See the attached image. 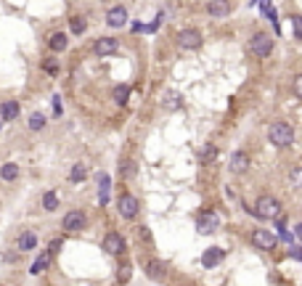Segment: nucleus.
I'll return each mask as SVG.
<instances>
[{
  "label": "nucleus",
  "instance_id": "473e14b6",
  "mask_svg": "<svg viewBox=\"0 0 302 286\" xmlns=\"http://www.w3.org/2000/svg\"><path fill=\"white\" fill-rule=\"evenodd\" d=\"M138 238H141V241H149V244H151V231L146 228V225H141V228H138Z\"/></svg>",
  "mask_w": 302,
  "mask_h": 286
},
{
  "label": "nucleus",
  "instance_id": "4be33fe9",
  "mask_svg": "<svg viewBox=\"0 0 302 286\" xmlns=\"http://www.w3.org/2000/svg\"><path fill=\"white\" fill-rule=\"evenodd\" d=\"M69 29H72V35H82V32L88 29V19L82 14H75L69 19Z\"/></svg>",
  "mask_w": 302,
  "mask_h": 286
},
{
  "label": "nucleus",
  "instance_id": "0eeeda50",
  "mask_svg": "<svg viewBox=\"0 0 302 286\" xmlns=\"http://www.w3.org/2000/svg\"><path fill=\"white\" fill-rule=\"evenodd\" d=\"M218 225H220V217H218V212H212V210L201 212L199 217H196V231L199 233H215Z\"/></svg>",
  "mask_w": 302,
  "mask_h": 286
},
{
  "label": "nucleus",
  "instance_id": "cd10ccee",
  "mask_svg": "<svg viewBox=\"0 0 302 286\" xmlns=\"http://www.w3.org/2000/svg\"><path fill=\"white\" fill-rule=\"evenodd\" d=\"M29 130H35V133L45 130V114H40V112L29 114Z\"/></svg>",
  "mask_w": 302,
  "mask_h": 286
},
{
  "label": "nucleus",
  "instance_id": "58836bf2",
  "mask_svg": "<svg viewBox=\"0 0 302 286\" xmlns=\"http://www.w3.org/2000/svg\"><path fill=\"white\" fill-rule=\"evenodd\" d=\"M294 233H297V238L302 241V220H300V225H297V228H294Z\"/></svg>",
  "mask_w": 302,
  "mask_h": 286
},
{
  "label": "nucleus",
  "instance_id": "f03ea898",
  "mask_svg": "<svg viewBox=\"0 0 302 286\" xmlns=\"http://www.w3.org/2000/svg\"><path fill=\"white\" fill-rule=\"evenodd\" d=\"M252 214H257L260 220H276V217H281V201L276 199V196H260L257 201H254V207H252Z\"/></svg>",
  "mask_w": 302,
  "mask_h": 286
},
{
  "label": "nucleus",
  "instance_id": "f257e3e1",
  "mask_svg": "<svg viewBox=\"0 0 302 286\" xmlns=\"http://www.w3.org/2000/svg\"><path fill=\"white\" fill-rule=\"evenodd\" d=\"M268 141L273 143L276 148H289L294 143V130L289 122H273L268 127Z\"/></svg>",
  "mask_w": 302,
  "mask_h": 286
},
{
  "label": "nucleus",
  "instance_id": "1a4fd4ad",
  "mask_svg": "<svg viewBox=\"0 0 302 286\" xmlns=\"http://www.w3.org/2000/svg\"><path fill=\"white\" fill-rule=\"evenodd\" d=\"M178 43H180V48H186V50H196V48H201V32L199 29H180L178 32Z\"/></svg>",
  "mask_w": 302,
  "mask_h": 286
},
{
  "label": "nucleus",
  "instance_id": "20e7f679",
  "mask_svg": "<svg viewBox=\"0 0 302 286\" xmlns=\"http://www.w3.org/2000/svg\"><path fill=\"white\" fill-rule=\"evenodd\" d=\"M117 212H120L122 220H135L138 217V199L133 193L122 191L120 196H117Z\"/></svg>",
  "mask_w": 302,
  "mask_h": 286
},
{
  "label": "nucleus",
  "instance_id": "f8f14e48",
  "mask_svg": "<svg viewBox=\"0 0 302 286\" xmlns=\"http://www.w3.org/2000/svg\"><path fill=\"white\" fill-rule=\"evenodd\" d=\"M117 50H120V43L114 40V37H98L96 45H93V53L96 56H114Z\"/></svg>",
  "mask_w": 302,
  "mask_h": 286
},
{
  "label": "nucleus",
  "instance_id": "5701e85b",
  "mask_svg": "<svg viewBox=\"0 0 302 286\" xmlns=\"http://www.w3.org/2000/svg\"><path fill=\"white\" fill-rule=\"evenodd\" d=\"M98 201H101V204L109 201V175L106 172L98 175Z\"/></svg>",
  "mask_w": 302,
  "mask_h": 286
},
{
  "label": "nucleus",
  "instance_id": "2eb2a0df",
  "mask_svg": "<svg viewBox=\"0 0 302 286\" xmlns=\"http://www.w3.org/2000/svg\"><path fill=\"white\" fill-rule=\"evenodd\" d=\"M207 14L212 19H226L228 14H231V3H228V0H209Z\"/></svg>",
  "mask_w": 302,
  "mask_h": 286
},
{
  "label": "nucleus",
  "instance_id": "f704fd0d",
  "mask_svg": "<svg viewBox=\"0 0 302 286\" xmlns=\"http://www.w3.org/2000/svg\"><path fill=\"white\" fill-rule=\"evenodd\" d=\"M294 95H297V98L302 101V74L294 77Z\"/></svg>",
  "mask_w": 302,
  "mask_h": 286
},
{
  "label": "nucleus",
  "instance_id": "dca6fc26",
  "mask_svg": "<svg viewBox=\"0 0 302 286\" xmlns=\"http://www.w3.org/2000/svg\"><path fill=\"white\" fill-rule=\"evenodd\" d=\"M16 249H19V252H32V249H37V233L22 231V233H19V238H16Z\"/></svg>",
  "mask_w": 302,
  "mask_h": 286
},
{
  "label": "nucleus",
  "instance_id": "a19ab883",
  "mask_svg": "<svg viewBox=\"0 0 302 286\" xmlns=\"http://www.w3.org/2000/svg\"><path fill=\"white\" fill-rule=\"evenodd\" d=\"M85 286H93V284H85Z\"/></svg>",
  "mask_w": 302,
  "mask_h": 286
},
{
  "label": "nucleus",
  "instance_id": "aec40b11",
  "mask_svg": "<svg viewBox=\"0 0 302 286\" xmlns=\"http://www.w3.org/2000/svg\"><path fill=\"white\" fill-rule=\"evenodd\" d=\"M50 260H53V255H50L48 249H45V252H40V255H37V260H35V262H32L29 273H32V276H37V273H43V270L50 265Z\"/></svg>",
  "mask_w": 302,
  "mask_h": 286
},
{
  "label": "nucleus",
  "instance_id": "6e6552de",
  "mask_svg": "<svg viewBox=\"0 0 302 286\" xmlns=\"http://www.w3.org/2000/svg\"><path fill=\"white\" fill-rule=\"evenodd\" d=\"M143 273H146L151 281H165V278H167V265L162 262V260L151 257V260L143 262Z\"/></svg>",
  "mask_w": 302,
  "mask_h": 286
},
{
  "label": "nucleus",
  "instance_id": "2f4dec72",
  "mask_svg": "<svg viewBox=\"0 0 302 286\" xmlns=\"http://www.w3.org/2000/svg\"><path fill=\"white\" fill-rule=\"evenodd\" d=\"M292 24H294V37H297V40H302V16H300V14L292 16Z\"/></svg>",
  "mask_w": 302,
  "mask_h": 286
},
{
  "label": "nucleus",
  "instance_id": "4468645a",
  "mask_svg": "<svg viewBox=\"0 0 302 286\" xmlns=\"http://www.w3.org/2000/svg\"><path fill=\"white\" fill-rule=\"evenodd\" d=\"M228 167H231V172L241 175L249 170V154L247 151H233L231 154V162H228Z\"/></svg>",
  "mask_w": 302,
  "mask_h": 286
},
{
  "label": "nucleus",
  "instance_id": "ddd939ff",
  "mask_svg": "<svg viewBox=\"0 0 302 286\" xmlns=\"http://www.w3.org/2000/svg\"><path fill=\"white\" fill-rule=\"evenodd\" d=\"M106 24L114 27V29L125 27V24H127V8H125V5H114V8L106 14Z\"/></svg>",
  "mask_w": 302,
  "mask_h": 286
},
{
  "label": "nucleus",
  "instance_id": "c9c22d12",
  "mask_svg": "<svg viewBox=\"0 0 302 286\" xmlns=\"http://www.w3.org/2000/svg\"><path fill=\"white\" fill-rule=\"evenodd\" d=\"M45 72H48V74H58V64L56 61H48V64H45Z\"/></svg>",
  "mask_w": 302,
  "mask_h": 286
},
{
  "label": "nucleus",
  "instance_id": "a878e982",
  "mask_svg": "<svg viewBox=\"0 0 302 286\" xmlns=\"http://www.w3.org/2000/svg\"><path fill=\"white\" fill-rule=\"evenodd\" d=\"M0 178L3 180H16L19 178V165L16 162H5V165L0 167Z\"/></svg>",
  "mask_w": 302,
  "mask_h": 286
},
{
  "label": "nucleus",
  "instance_id": "7ed1b4c3",
  "mask_svg": "<svg viewBox=\"0 0 302 286\" xmlns=\"http://www.w3.org/2000/svg\"><path fill=\"white\" fill-rule=\"evenodd\" d=\"M249 53L257 58H268L273 53V37L268 32H257V35L249 40Z\"/></svg>",
  "mask_w": 302,
  "mask_h": 286
},
{
  "label": "nucleus",
  "instance_id": "39448f33",
  "mask_svg": "<svg viewBox=\"0 0 302 286\" xmlns=\"http://www.w3.org/2000/svg\"><path fill=\"white\" fill-rule=\"evenodd\" d=\"M85 225H88V214L82 210H72V212L64 214V220H61V228L67 233H77V231H82Z\"/></svg>",
  "mask_w": 302,
  "mask_h": 286
},
{
  "label": "nucleus",
  "instance_id": "bb28decb",
  "mask_svg": "<svg viewBox=\"0 0 302 286\" xmlns=\"http://www.w3.org/2000/svg\"><path fill=\"white\" fill-rule=\"evenodd\" d=\"M130 276H133V268H130V262L125 260V262H120V268H117V281H120V284H127Z\"/></svg>",
  "mask_w": 302,
  "mask_h": 286
},
{
  "label": "nucleus",
  "instance_id": "e433bc0d",
  "mask_svg": "<svg viewBox=\"0 0 302 286\" xmlns=\"http://www.w3.org/2000/svg\"><path fill=\"white\" fill-rule=\"evenodd\" d=\"M289 255H292L294 260H300V262H302V246H292V249H289Z\"/></svg>",
  "mask_w": 302,
  "mask_h": 286
},
{
  "label": "nucleus",
  "instance_id": "ea45409f",
  "mask_svg": "<svg viewBox=\"0 0 302 286\" xmlns=\"http://www.w3.org/2000/svg\"><path fill=\"white\" fill-rule=\"evenodd\" d=\"M3 122H5V119H3V117H0V127H3Z\"/></svg>",
  "mask_w": 302,
  "mask_h": 286
},
{
  "label": "nucleus",
  "instance_id": "423d86ee",
  "mask_svg": "<svg viewBox=\"0 0 302 286\" xmlns=\"http://www.w3.org/2000/svg\"><path fill=\"white\" fill-rule=\"evenodd\" d=\"M252 244L262 252H271V249H276V244H278V236L271 233V231H265V228H257L252 233Z\"/></svg>",
  "mask_w": 302,
  "mask_h": 286
},
{
  "label": "nucleus",
  "instance_id": "c756f323",
  "mask_svg": "<svg viewBox=\"0 0 302 286\" xmlns=\"http://www.w3.org/2000/svg\"><path fill=\"white\" fill-rule=\"evenodd\" d=\"M215 157H218V148H215V146H204V148H201V154H199L201 162H212Z\"/></svg>",
  "mask_w": 302,
  "mask_h": 286
},
{
  "label": "nucleus",
  "instance_id": "b1692460",
  "mask_svg": "<svg viewBox=\"0 0 302 286\" xmlns=\"http://www.w3.org/2000/svg\"><path fill=\"white\" fill-rule=\"evenodd\" d=\"M43 210L45 212H56L58 210V193L56 191H45L43 193Z\"/></svg>",
  "mask_w": 302,
  "mask_h": 286
},
{
  "label": "nucleus",
  "instance_id": "9d476101",
  "mask_svg": "<svg viewBox=\"0 0 302 286\" xmlns=\"http://www.w3.org/2000/svg\"><path fill=\"white\" fill-rule=\"evenodd\" d=\"M103 249H106V255H114V257H120L122 252H125V238H122V233H117V231H109L106 236H103Z\"/></svg>",
  "mask_w": 302,
  "mask_h": 286
},
{
  "label": "nucleus",
  "instance_id": "a211bd4d",
  "mask_svg": "<svg viewBox=\"0 0 302 286\" xmlns=\"http://www.w3.org/2000/svg\"><path fill=\"white\" fill-rule=\"evenodd\" d=\"M69 45V37L64 35V32H53V35L48 37V48L53 50V53H61V50H67Z\"/></svg>",
  "mask_w": 302,
  "mask_h": 286
},
{
  "label": "nucleus",
  "instance_id": "6ab92c4d",
  "mask_svg": "<svg viewBox=\"0 0 302 286\" xmlns=\"http://www.w3.org/2000/svg\"><path fill=\"white\" fill-rule=\"evenodd\" d=\"M19 101H3V106H0V117H3L5 122H14L16 117H19Z\"/></svg>",
  "mask_w": 302,
  "mask_h": 286
},
{
  "label": "nucleus",
  "instance_id": "9b49d317",
  "mask_svg": "<svg viewBox=\"0 0 302 286\" xmlns=\"http://www.w3.org/2000/svg\"><path fill=\"white\" fill-rule=\"evenodd\" d=\"M223 260H226V249H223V246H209L204 255H201V265H204L207 270H212V268H218Z\"/></svg>",
  "mask_w": 302,
  "mask_h": 286
},
{
  "label": "nucleus",
  "instance_id": "393cba45",
  "mask_svg": "<svg viewBox=\"0 0 302 286\" xmlns=\"http://www.w3.org/2000/svg\"><path fill=\"white\" fill-rule=\"evenodd\" d=\"M111 95H114V103L117 106H125L130 98V85H117L114 90H111Z\"/></svg>",
  "mask_w": 302,
  "mask_h": 286
},
{
  "label": "nucleus",
  "instance_id": "c85d7f7f",
  "mask_svg": "<svg viewBox=\"0 0 302 286\" xmlns=\"http://www.w3.org/2000/svg\"><path fill=\"white\" fill-rule=\"evenodd\" d=\"M289 186H292V188H302V165L294 167V170L289 172Z\"/></svg>",
  "mask_w": 302,
  "mask_h": 286
},
{
  "label": "nucleus",
  "instance_id": "7c9ffc66",
  "mask_svg": "<svg viewBox=\"0 0 302 286\" xmlns=\"http://www.w3.org/2000/svg\"><path fill=\"white\" fill-rule=\"evenodd\" d=\"M120 175H122V178H133V175H135V165H133V162H122V165H120Z\"/></svg>",
  "mask_w": 302,
  "mask_h": 286
},
{
  "label": "nucleus",
  "instance_id": "4c0bfd02",
  "mask_svg": "<svg viewBox=\"0 0 302 286\" xmlns=\"http://www.w3.org/2000/svg\"><path fill=\"white\" fill-rule=\"evenodd\" d=\"M61 112H64V109H61V98H58V95H53V114L58 117Z\"/></svg>",
  "mask_w": 302,
  "mask_h": 286
},
{
  "label": "nucleus",
  "instance_id": "412c9836",
  "mask_svg": "<svg viewBox=\"0 0 302 286\" xmlns=\"http://www.w3.org/2000/svg\"><path fill=\"white\" fill-rule=\"evenodd\" d=\"M88 178V165H82V162H75L69 170V180L72 183H82V180Z\"/></svg>",
  "mask_w": 302,
  "mask_h": 286
},
{
  "label": "nucleus",
  "instance_id": "f3484780",
  "mask_svg": "<svg viewBox=\"0 0 302 286\" xmlns=\"http://www.w3.org/2000/svg\"><path fill=\"white\" fill-rule=\"evenodd\" d=\"M162 106L167 109V112H175V109L183 106V95L178 90H165V95H162Z\"/></svg>",
  "mask_w": 302,
  "mask_h": 286
},
{
  "label": "nucleus",
  "instance_id": "72a5a7b5",
  "mask_svg": "<svg viewBox=\"0 0 302 286\" xmlns=\"http://www.w3.org/2000/svg\"><path fill=\"white\" fill-rule=\"evenodd\" d=\"M61 246H64V238H53V241L48 244V252H50V255H56V252L61 249Z\"/></svg>",
  "mask_w": 302,
  "mask_h": 286
}]
</instances>
